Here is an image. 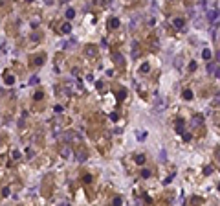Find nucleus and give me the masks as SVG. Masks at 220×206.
Masks as SVG:
<instances>
[{
	"label": "nucleus",
	"mask_w": 220,
	"mask_h": 206,
	"mask_svg": "<svg viewBox=\"0 0 220 206\" xmlns=\"http://www.w3.org/2000/svg\"><path fill=\"white\" fill-rule=\"evenodd\" d=\"M182 96H184V99H193V90H189V89H185V90H184V94H182Z\"/></svg>",
	"instance_id": "0eeeda50"
},
{
	"label": "nucleus",
	"mask_w": 220,
	"mask_h": 206,
	"mask_svg": "<svg viewBox=\"0 0 220 206\" xmlns=\"http://www.w3.org/2000/svg\"><path fill=\"white\" fill-rule=\"evenodd\" d=\"M189 70H191V72H194V70H196V63H194V61L189 63Z\"/></svg>",
	"instance_id": "4be33fe9"
},
{
	"label": "nucleus",
	"mask_w": 220,
	"mask_h": 206,
	"mask_svg": "<svg viewBox=\"0 0 220 206\" xmlns=\"http://www.w3.org/2000/svg\"><path fill=\"white\" fill-rule=\"evenodd\" d=\"M61 30H62V33H70V31H72V26H70L68 22H64V24L61 26Z\"/></svg>",
	"instance_id": "9d476101"
},
{
	"label": "nucleus",
	"mask_w": 220,
	"mask_h": 206,
	"mask_svg": "<svg viewBox=\"0 0 220 206\" xmlns=\"http://www.w3.org/2000/svg\"><path fill=\"white\" fill-rule=\"evenodd\" d=\"M141 74H147L149 72V70H151V65H149V63H143V65H141Z\"/></svg>",
	"instance_id": "9b49d317"
},
{
	"label": "nucleus",
	"mask_w": 220,
	"mask_h": 206,
	"mask_svg": "<svg viewBox=\"0 0 220 206\" xmlns=\"http://www.w3.org/2000/svg\"><path fill=\"white\" fill-rule=\"evenodd\" d=\"M84 53H86V57H96L97 55V46H94V44L84 46Z\"/></svg>",
	"instance_id": "7ed1b4c3"
},
{
	"label": "nucleus",
	"mask_w": 220,
	"mask_h": 206,
	"mask_svg": "<svg viewBox=\"0 0 220 206\" xmlns=\"http://www.w3.org/2000/svg\"><path fill=\"white\" fill-rule=\"evenodd\" d=\"M2 195H4V197H7V195H9V189H7V188H4V192H2Z\"/></svg>",
	"instance_id": "7c9ffc66"
},
{
	"label": "nucleus",
	"mask_w": 220,
	"mask_h": 206,
	"mask_svg": "<svg viewBox=\"0 0 220 206\" xmlns=\"http://www.w3.org/2000/svg\"><path fill=\"white\" fill-rule=\"evenodd\" d=\"M213 103L215 105H220V94H216V96L213 98Z\"/></svg>",
	"instance_id": "5701e85b"
},
{
	"label": "nucleus",
	"mask_w": 220,
	"mask_h": 206,
	"mask_svg": "<svg viewBox=\"0 0 220 206\" xmlns=\"http://www.w3.org/2000/svg\"><path fill=\"white\" fill-rule=\"evenodd\" d=\"M191 138H193V136H191V133H185V134H184V140H185V142H189Z\"/></svg>",
	"instance_id": "b1692460"
},
{
	"label": "nucleus",
	"mask_w": 220,
	"mask_h": 206,
	"mask_svg": "<svg viewBox=\"0 0 220 206\" xmlns=\"http://www.w3.org/2000/svg\"><path fill=\"white\" fill-rule=\"evenodd\" d=\"M141 177H143V179H149V177H151V171H149V169H143V171H141Z\"/></svg>",
	"instance_id": "6ab92c4d"
},
{
	"label": "nucleus",
	"mask_w": 220,
	"mask_h": 206,
	"mask_svg": "<svg viewBox=\"0 0 220 206\" xmlns=\"http://www.w3.org/2000/svg\"><path fill=\"white\" fill-rule=\"evenodd\" d=\"M121 202H123V201H121V197H116V199H114V204H116V206H119Z\"/></svg>",
	"instance_id": "393cba45"
},
{
	"label": "nucleus",
	"mask_w": 220,
	"mask_h": 206,
	"mask_svg": "<svg viewBox=\"0 0 220 206\" xmlns=\"http://www.w3.org/2000/svg\"><path fill=\"white\" fill-rule=\"evenodd\" d=\"M136 164L138 166H143L145 164V155H136Z\"/></svg>",
	"instance_id": "6e6552de"
},
{
	"label": "nucleus",
	"mask_w": 220,
	"mask_h": 206,
	"mask_svg": "<svg viewBox=\"0 0 220 206\" xmlns=\"http://www.w3.org/2000/svg\"><path fill=\"white\" fill-rule=\"evenodd\" d=\"M215 155H216V160H220V147L216 149V153H215Z\"/></svg>",
	"instance_id": "473e14b6"
},
{
	"label": "nucleus",
	"mask_w": 220,
	"mask_h": 206,
	"mask_svg": "<svg viewBox=\"0 0 220 206\" xmlns=\"http://www.w3.org/2000/svg\"><path fill=\"white\" fill-rule=\"evenodd\" d=\"M108 26H112V28H119V19H110V22H108Z\"/></svg>",
	"instance_id": "1a4fd4ad"
},
{
	"label": "nucleus",
	"mask_w": 220,
	"mask_h": 206,
	"mask_svg": "<svg viewBox=\"0 0 220 206\" xmlns=\"http://www.w3.org/2000/svg\"><path fill=\"white\" fill-rule=\"evenodd\" d=\"M165 107H167V103H165V99L163 98H158V99H156L154 101V114H160V112H163V110H165Z\"/></svg>",
	"instance_id": "f03ea898"
},
{
	"label": "nucleus",
	"mask_w": 220,
	"mask_h": 206,
	"mask_svg": "<svg viewBox=\"0 0 220 206\" xmlns=\"http://www.w3.org/2000/svg\"><path fill=\"white\" fill-rule=\"evenodd\" d=\"M174 26H176L178 30H182V26H184V20H182V19H174Z\"/></svg>",
	"instance_id": "f8f14e48"
},
{
	"label": "nucleus",
	"mask_w": 220,
	"mask_h": 206,
	"mask_svg": "<svg viewBox=\"0 0 220 206\" xmlns=\"http://www.w3.org/2000/svg\"><path fill=\"white\" fill-rule=\"evenodd\" d=\"M191 123H193V127H196V125H202V123H204V116H200V114H198V116H194Z\"/></svg>",
	"instance_id": "39448f33"
},
{
	"label": "nucleus",
	"mask_w": 220,
	"mask_h": 206,
	"mask_svg": "<svg viewBox=\"0 0 220 206\" xmlns=\"http://www.w3.org/2000/svg\"><path fill=\"white\" fill-rule=\"evenodd\" d=\"M74 17H75V11L74 9H68L66 11V19H74Z\"/></svg>",
	"instance_id": "dca6fc26"
},
{
	"label": "nucleus",
	"mask_w": 220,
	"mask_h": 206,
	"mask_svg": "<svg viewBox=\"0 0 220 206\" xmlns=\"http://www.w3.org/2000/svg\"><path fill=\"white\" fill-rule=\"evenodd\" d=\"M31 85H35V83H39V77H31V81H29Z\"/></svg>",
	"instance_id": "c85d7f7f"
},
{
	"label": "nucleus",
	"mask_w": 220,
	"mask_h": 206,
	"mask_svg": "<svg viewBox=\"0 0 220 206\" xmlns=\"http://www.w3.org/2000/svg\"><path fill=\"white\" fill-rule=\"evenodd\" d=\"M215 76H216V77L220 79V68H215Z\"/></svg>",
	"instance_id": "2f4dec72"
},
{
	"label": "nucleus",
	"mask_w": 220,
	"mask_h": 206,
	"mask_svg": "<svg viewBox=\"0 0 220 206\" xmlns=\"http://www.w3.org/2000/svg\"><path fill=\"white\" fill-rule=\"evenodd\" d=\"M110 120H112V122H117V114L112 112V114H110Z\"/></svg>",
	"instance_id": "bb28decb"
},
{
	"label": "nucleus",
	"mask_w": 220,
	"mask_h": 206,
	"mask_svg": "<svg viewBox=\"0 0 220 206\" xmlns=\"http://www.w3.org/2000/svg\"><path fill=\"white\" fill-rule=\"evenodd\" d=\"M132 57H138V42L132 44Z\"/></svg>",
	"instance_id": "ddd939ff"
},
{
	"label": "nucleus",
	"mask_w": 220,
	"mask_h": 206,
	"mask_svg": "<svg viewBox=\"0 0 220 206\" xmlns=\"http://www.w3.org/2000/svg\"><path fill=\"white\" fill-rule=\"evenodd\" d=\"M114 61L117 63V65H121V63H123V59H121V55H119V53H114Z\"/></svg>",
	"instance_id": "2eb2a0df"
},
{
	"label": "nucleus",
	"mask_w": 220,
	"mask_h": 206,
	"mask_svg": "<svg viewBox=\"0 0 220 206\" xmlns=\"http://www.w3.org/2000/svg\"><path fill=\"white\" fill-rule=\"evenodd\" d=\"M215 68H216V66L213 65V63H207V72H209V74H213V72H215Z\"/></svg>",
	"instance_id": "4468645a"
},
{
	"label": "nucleus",
	"mask_w": 220,
	"mask_h": 206,
	"mask_svg": "<svg viewBox=\"0 0 220 206\" xmlns=\"http://www.w3.org/2000/svg\"><path fill=\"white\" fill-rule=\"evenodd\" d=\"M77 160H79V162H84V160H86V155H84V153H77Z\"/></svg>",
	"instance_id": "a211bd4d"
},
{
	"label": "nucleus",
	"mask_w": 220,
	"mask_h": 206,
	"mask_svg": "<svg viewBox=\"0 0 220 206\" xmlns=\"http://www.w3.org/2000/svg\"><path fill=\"white\" fill-rule=\"evenodd\" d=\"M64 2H68V0H64Z\"/></svg>",
	"instance_id": "c9c22d12"
},
{
	"label": "nucleus",
	"mask_w": 220,
	"mask_h": 206,
	"mask_svg": "<svg viewBox=\"0 0 220 206\" xmlns=\"http://www.w3.org/2000/svg\"><path fill=\"white\" fill-rule=\"evenodd\" d=\"M62 156L68 158V156H70V149H62Z\"/></svg>",
	"instance_id": "a878e982"
},
{
	"label": "nucleus",
	"mask_w": 220,
	"mask_h": 206,
	"mask_svg": "<svg viewBox=\"0 0 220 206\" xmlns=\"http://www.w3.org/2000/svg\"><path fill=\"white\" fill-rule=\"evenodd\" d=\"M6 83H7V85H13V83H15V77H13V76H6Z\"/></svg>",
	"instance_id": "f3484780"
},
{
	"label": "nucleus",
	"mask_w": 220,
	"mask_h": 206,
	"mask_svg": "<svg viewBox=\"0 0 220 206\" xmlns=\"http://www.w3.org/2000/svg\"><path fill=\"white\" fill-rule=\"evenodd\" d=\"M174 127H176V133L184 134V120H182V118H178V120L174 122Z\"/></svg>",
	"instance_id": "20e7f679"
},
{
	"label": "nucleus",
	"mask_w": 220,
	"mask_h": 206,
	"mask_svg": "<svg viewBox=\"0 0 220 206\" xmlns=\"http://www.w3.org/2000/svg\"><path fill=\"white\" fill-rule=\"evenodd\" d=\"M218 192H220V184H218Z\"/></svg>",
	"instance_id": "f704fd0d"
},
{
	"label": "nucleus",
	"mask_w": 220,
	"mask_h": 206,
	"mask_svg": "<svg viewBox=\"0 0 220 206\" xmlns=\"http://www.w3.org/2000/svg\"><path fill=\"white\" fill-rule=\"evenodd\" d=\"M211 171H213L211 166H206V168H204V173H206V175H211Z\"/></svg>",
	"instance_id": "aec40b11"
},
{
	"label": "nucleus",
	"mask_w": 220,
	"mask_h": 206,
	"mask_svg": "<svg viewBox=\"0 0 220 206\" xmlns=\"http://www.w3.org/2000/svg\"><path fill=\"white\" fill-rule=\"evenodd\" d=\"M172 179H174V177H172V175H169L167 179L163 180V184H165V186H167V184H171V182H172Z\"/></svg>",
	"instance_id": "412c9836"
},
{
	"label": "nucleus",
	"mask_w": 220,
	"mask_h": 206,
	"mask_svg": "<svg viewBox=\"0 0 220 206\" xmlns=\"http://www.w3.org/2000/svg\"><path fill=\"white\" fill-rule=\"evenodd\" d=\"M84 182H86V184H88V182H92V177H90V175H86V177H84Z\"/></svg>",
	"instance_id": "c756f323"
},
{
	"label": "nucleus",
	"mask_w": 220,
	"mask_h": 206,
	"mask_svg": "<svg viewBox=\"0 0 220 206\" xmlns=\"http://www.w3.org/2000/svg\"><path fill=\"white\" fill-rule=\"evenodd\" d=\"M145 136H147V134H145V133H141V134L138 133V138H139V140H145Z\"/></svg>",
	"instance_id": "cd10ccee"
},
{
	"label": "nucleus",
	"mask_w": 220,
	"mask_h": 206,
	"mask_svg": "<svg viewBox=\"0 0 220 206\" xmlns=\"http://www.w3.org/2000/svg\"><path fill=\"white\" fill-rule=\"evenodd\" d=\"M207 19H209L211 24H213V28L220 26V11L218 9H209L207 11Z\"/></svg>",
	"instance_id": "f257e3e1"
},
{
	"label": "nucleus",
	"mask_w": 220,
	"mask_h": 206,
	"mask_svg": "<svg viewBox=\"0 0 220 206\" xmlns=\"http://www.w3.org/2000/svg\"><path fill=\"white\" fill-rule=\"evenodd\" d=\"M202 57L206 59V61H211V57H213V53H211V50H209V48H206V50L202 52Z\"/></svg>",
	"instance_id": "423d86ee"
},
{
	"label": "nucleus",
	"mask_w": 220,
	"mask_h": 206,
	"mask_svg": "<svg viewBox=\"0 0 220 206\" xmlns=\"http://www.w3.org/2000/svg\"><path fill=\"white\" fill-rule=\"evenodd\" d=\"M216 59H218V61H220V52H218V53H216Z\"/></svg>",
	"instance_id": "72a5a7b5"
}]
</instances>
